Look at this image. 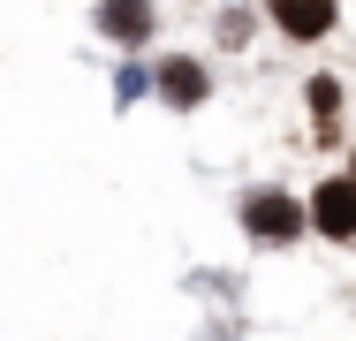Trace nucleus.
Listing matches in <instances>:
<instances>
[{
    "label": "nucleus",
    "instance_id": "4",
    "mask_svg": "<svg viewBox=\"0 0 356 341\" xmlns=\"http://www.w3.org/2000/svg\"><path fill=\"white\" fill-rule=\"evenodd\" d=\"M91 31L122 54H144L159 38V0H91Z\"/></svg>",
    "mask_w": 356,
    "mask_h": 341
},
{
    "label": "nucleus",
    "instance_id": "6",
    "mask_svg": "<svg viewBox=\"0 0 356 341\" xmlns=\"http://www.w3.org/2000/svg\"><path fill=\"white\" fill-rule=\"evenodd\" d=\"M341 106H349V84H341L334 68L303 76V114H311V136H318V152H334V144H341Z\"/></svg>",
    "mask_w": 356,
    "mask_h": 341
},
{
    "label": "nucleus",
    "instance_id": "7",
    "mask_svg": "<svg viewBox=\"0 0 356 341\" xmlns=\"http://www.w3.org/2000/svg\"><path fill=\"white\" fill-rule=\"evenodd\" d=\"M258 23H266V8H250V0H227L213 15V46L220 54H243L250 38H258Z\"/></svg>",
    "mask_w": 356,
    "mask_h": 341
},
{
    "label": "nucleus",
    "instance_id": "9",
    "mask_svg": "<svg viewBox=\"0 0 356 341\" xmlns=\"http://www.w3.org/2000/svg\"><path fill=\"white\" fill-rule=\"evenodd\" d=\"M349 175H356V144H349Z\"/></svg>",
    "mask_w": 356,
    "mask_h": 341
},
{
    "label": "nucleus",
    "instance_id": "2",
    "mask_svg": "<svg viewBox=\"0 0 356 341\" xmlns=\"http://www.w3.org/2000/svg\"><path fill=\"white\" fill-rule=\"evenodd\" d=\"M152 99L175 106V114H197L213 99V61L205 54H159L152 61Z\"/></svg>",
    "mask_w": 356,
    "mask_h": 341
},
{
    "label": "nucleus",
    "instance_id": "3",
    "mask_svg": "<svg viewBox=\"0 0 356 341\" xmlns=\"http://www.w3.org/2000/svg\"><path fill=\"white\" fill-rule=\"evenodd\" d=\"M303 205H311V235H318V243H341V251L356 243V175L349 167L326 175V182H311Z\"/></svg>",
    "mask_w": 356,
    "mask_h": 341
},
{
    "label": "nucleus",
    "instance_id": "8",
    "mask_svg": "<svg viewBox=\"0 0 356 341\" xmlns=\"http://www.w3.org/2000/svg\"><path fill=\"white\" fill-rule=\"evenodd\" d=\"M144 91H152V68H144V61H122V68H114V106H137Z\"/></svg>",
    "mask_w": 356,
    "mask_h": 341
},
{
    "label": "nucleus",
    "instance_id": "5",
    "mask_svg": "<svg viewBox=\"0 0 356 341\" xmlns=\"http://www.w3.org/2000/svg\"><path fill=\"white\" fill-rule=\"evenodd\" d=\"M266 23L288 46H326L341 31V0H266Z\"/></svg>",
    "mask_w": 356,
    "mask_h": 341
},
{
    "label": "nucleus",
    "instance_id": "1",
    "mask_svg": "<svg viewBox=\"0 0 356 341\" xmlns=\"http://www.w3.org/2000/svg\"><path fill=\"white\" fill-rule=\"evenodd\" d=\"M235 220H243V235H250L258 251H288V243L311 235V205L296 198V190H281V182L243 190V198H235Z\"/></svg>",
    "mask_w": 356,
    "mask_h": 341
}]
</instances>
